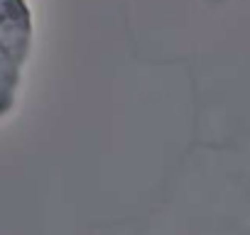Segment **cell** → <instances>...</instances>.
<instances>
[{
    "label": "cell",
    "instance_id": "cell-1",
    "mask_svg": "<svg viewBox=\"0 0 250 235\" xmlns=\"http://www.w3.org/2000/svg\"><path fill=\"white\" fill-rule=\"evenodd\" d=\"M32 49V13L25 0H0V118L18 103Z\"/></svg>",
    "mask_w": 250,
    "mask_h": 235
}]
</instances>
